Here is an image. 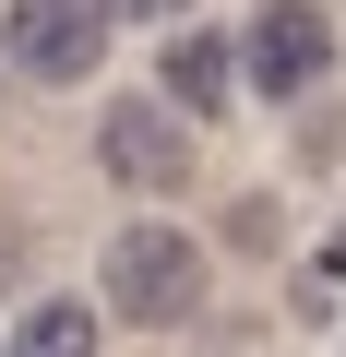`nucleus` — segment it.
I'll list each match as a JSON object with an SVG mask.
<instances>
[{
	"label": "nucleus",
	"mask_w": 346,
	"mask_h": 357,
	"mask_svg": "<svg viewBox=\"0 0 346 357\" xmlns=\"http://www.w3.org/2000/svg\"><path fill=\"white\" fill-rule=\"evenodd\" d=\"M0 357H96V310H84V298H36Z\"/></svg>",
	"instance_id": "6"
},
{
	"label": "nucleus",
	"mask_w": 346,
	"mask_h": 357,
	"mask_svg": "<svg viewBox=\"0 0 346 357\" xmlns=\"http://www.w3.org/2000/svg\"><path fill=\"white\" fill-rule=\"evenodd\" d=\"M239 72H251V96L298 107V96L334 72V24L310 13V0H263V13L239 24Z\"/></svg>",
	"instance_id": "3"
},
{
	"label": "nucleus",
	"mask_w": 346,
	"mask_h": 357,
	"mask_svg": "<svg viewBox=\"0 0 346 357\" xmlns=\"http://www.w3.org/2000/svg\"><path fill=\"white\" fill-rule=\"evenodd\" d=\"M13 250H24V238H13V227H0V286H13Z\"/></svg>",
	"instance_id": "9"
},
{
	"label": "nucleus",
	"mask_w": 346,
	"mask_h": 357,
	"mask_svg": "<svg viewBox=\"0 0 346 357\" xmlns=\"http://www.w3.org/2000/svg\"><path fill=\"white\" fill-rule=\"evenodd\" d=\"M96 286H108V310H120V321L167 333V321H192V310H203L215 262H203V238H192V227H120V238H108V262H96Z\"/></svg>",
	"instance_id": "1"
},
{
	"label": "nucleus",
	"mask_w": 346,
	"mask_h": 357,
	"mask_svg": "<svg viewBox=\"0 0 346 357\" xmlns=\"http://www.w3.org/2000/svg\"><path fill=\"white\" fill-rule=\"evenodd\" d=\"M322 286H346V227H334V238H322Z\"/></svg>",
	"instance_id": "8"
},
{
	"label": "nucleus",
	"mask_w": 346,
	"mask_h": 357,
	"mask_svg": "<svg viewBox=\"0 0 346 357\" xmlns=\"http://www.w3.org/2000/svg\"><path fill=\"white\" fill-rule=\"evenodd\" d=\"M108 36H120L108 0H13V13H0V60H13L24 84H84V72H108Z\"/></svg>",
	"instance_id": "2"
},
{
	"label": "nucleus",
	"mask_w": 346,
	"mask_h": 357,
	"mask_svg": "<svg viewBox=\"0 0 346 357\" xmlns=\"http://www.w3.org/2000/svg\"><path fill=\"white\" fill-rule=\"evenodd\" d=\"M96 167L120 178V191H180V178H192V119L167 96H120L96 119Z\"/></svg>",
	"instance_id": "4"
},
{
	"label": "nucleus",
	"mask_w": 346,
	"mask_h": 357,
	"mask_svg": "<svg viewBox=\"0 0 346 357\" xmlns=\"http://www.w3.org/2000/svg\"><path fill=\"white\" fill-rule=\"evenodd\" d=\"M155 84H167V107L180 119H227V96H239V36H167V60H155Z\"/></svg>",
	"instance_id": "5"
},
{
	"label": "nucleus",
	"mask_w": 346,
	"mask_h": 357,
	"mask_svg": "<svg viewBox=\"0 0 346 357\" xmlns=\"http://www.w3.org/2000/svg\"><path fill=\"white\" fill-rule=\"evenodd\" d=\"M108 13H131V24H180L192 0H108Z\"/></svg>",
	"instance_id": "7"
}]
</instances>
